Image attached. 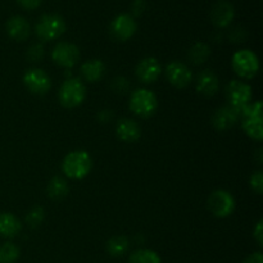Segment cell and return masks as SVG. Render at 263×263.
<instances>
[{"label":"cell","instance_id":"3","mask_svg":"<svg viewBox=\"0 0 263 263\" xmlns=\"http://www.w3.org/2000/svg\"><path fill=\"white\" fill-rule=\"evenodd\" d=\"M86 97V89L79 79H68L62 84L59 89V102L66 108L79 107Z\"/></svg>","mask_w":263,"mask_h":263},{"label":"cell","instance_id":"29","mask_svg":"<svg viewBox=\"0 0 263 263\" xmlns=\"http://www.w3.org/2000/svg\"><path fill=\"white\" fill-rule=\"evenodd\" d=\"M17 2L21 7L28 10L36 9L41 4V0H17Z\"/></svg>","mask_w":263,"mask_h":263},{"label":"cell","instance_id":"21","mask_svg":"<svg viewBox=\"0 0 263 263\" xmlns=\"http://www.w3.org/2000/svg\"><path fill=\"white\" fill-rule=\"evenodd\" d=\"M128 246H130V243H128V239L126 238V236L117 235L113 236V238L108 241L107 251L112 257H121L127 252Z\"/></svg>","mask_w":263,"mask_h":263},{"label":"cell","instance_id":"5","mask_svg":"<svg viewBox=\"0 0 263 263\" xmlns=\"http://www.w3.org/2000/svg\"><path fill=\"white\" fill-rule=\"evenodd\" d=\"M233 68L236 74L243 79H252L259 69V62L256 54L251 50L236 51L233 57Z\"/></svg>","mask_w":263,"mask_h":263},{"label":"cell","instance_id":"13","mask_svg":"<svg viewBox=\"0 0 263 263\" xmlns=\"http://www.w3.org/2000/svg\"><path fill=\"white\" fill-rule=\"evenodd\" d=\"M235 9L228 0H218L211 9V21L217 27H228L234 20Z\"/></svg>","mask_w":263,"mask_h":263},{"label":"cell","instance_id":"4","mask_svg":"<svg viewBox=\"0 0 263 263\" xmlns=\"http://www.w3.org/2000/svg\"><path fill=\"white\" fill-rule=\"evenodd\" d=\"M158 107L157 97L146 89H139L133 92L130 99V109L140 117H151Z\"/></svg>","mask_w":263,"mask_h":263},{"label":"cell","instance_id":"19","mask_svg":"<svg viewBox=\"0 0 263 263\" xmlns=\"http://www.w3.org/2000/svg\"><path fill=\"white\" fill-rule=\"evenodd\" d=\"M105 72L104 63L99 59H91L89 62H85L81 66V73L84 79L89 82H97L103 77Z\"/></svg>","mask_w":263,"mask_h":263},{"label":"cell","instance_id":"9","mask_svg":"<svg viewBox=\"0 0 263 263\" xmlns=\"http://www.w3.org/2000/svg\"><path fill=\"white\" fill-rule=\"evenodd\" d=\"M51 57L58 66L64 67V68H71L79 62L80 50L74 44L62 41L54 46Z\"/></svg>","mask_w":263,"mask_h":263},{"label":"cell","instance_id":"2","mask_svg":"<svg viewBox=\"0 0 263 263\" xmlns=\"http://www.w3.org/2000/svg\"><path fill=\"white\" fill-rule=\"evenodd\" d=\"M66 31V22L58 14H44L36 22L35 32L40 40L51 41L62 36Z\"/></svg>","mask_w":263,"mask_h":263},{"label":"cell","instance_id":"18","mask_svg":"<svg viewBox=\"0 0 263 263\" xmlns=\"http://www.w3.org/2000/svg\"><path fill=\"white\" fill-rule=\"evenodd\" d=\"M21 229H22L21 221L13 213H0V235L3 238H14L20 233Z\"/></svg>","mask_w":263,"mask_h":263},{"label":"cell","instance_id":"30","mask_svg":"<svg viewBox=\"0 0 263 263\" xmlns=\"http://www.w3.org/2000/svg\"><path fill=\"white\" fill-rule=\"evenodd\" d=\"M253 235L254 238H256L257 243H258L259 247H262L263 244V235H262V221H259L258 223H257L256 229H254L253 231Z\"/></svg>","mask_w":263,"mask_h":263},{"label":"cell","instance_id":"17","mask_svg":"<svg viewBox=\"0 0 263 263\" xmlns=\"http://www.w3.org/2000/svg\"><path fill=\"white\" fill-rule=\"evenodd\" d=\"M218 87H220V81L215 72H212L211 69L200 72L197 80V90L200 94L212 97L218 91Z\"/></svg>","mask_w":263,"mask_h":263},{"label":"cell","instance_id":"8","mask_svg":"<svg viewBox=\"0 0 263 263\" xmlns=\"http://www.w3.org/2000/svg\"><path fill=\"white\" fill-rule=\"evenodd\" d=\"M23 84L32 94L44 95L50 90L51 80L43 69L31 68L23 74Z\"/></svg>","mask_w":263,"mask_h":263},{"label":"cell","instance_id":"20","mask_svg":"<svg viewBox=\"0 0 263 263\" xmlns=\"http://www.w3.org/2000/svg\"><path fill=\"white\" fill-rule=\"evenodd\" d=\"M48 195L54 200H59V199H63L69 192V186L67 184V181L62 177L55 176L50 180L48 185Z\"/></svg>","mask_w":263,"mask_h":263},{"label":"cell","instance_id":"11","mask_svg":"<svg viewBox=\"0 0 263 263\" xmlns=\"http://www.w3.org/2000/svg\"><path fill=\"white\" fill-rule=\"evenodd\" d=\"M166 76L175 87H186L192 82L193 74L189 67L181 62H172L167 66Z\"/></svg>","mask_w":263,"mask_h":263},{"label":"cell","instance_id":"31","mask_svg":"<svg viewBox=\"0 0 263 263\" xmlns=\"http://www.w3.org/2000/svg\"><path fill=\"white\" fill-rule=\"evenodd\" d=\"M244 263H263L262 253L261 252H256V253L251 254V256L244 261Z\"/></svg>","mask_w":263,"mask_h":263},{"label":"cell","instance_id":"1","mask_svg":"<svg viewBox=\"0 0 263 263\" xmlns=\"http://www.w3.org/2000/svg\"><path fill=\"white\" fill-rule=\"evenodd\" d=\"M92 167V159L85 151H73L67 154L62 163L63 172L71 179H84Z\"/></svg>","mask_w":263,"mask_h":263},{"label":"cell","instance_id":"12","mask_svg":"<svg viewBox=\"0 0 263 263\" xmlns=\"http://www.w3.org/2000/svg\"><path fill=\"white\" fill-rule=\"evenodd\" d=\"M162 67L158 59L153 58V57H148V58L141 59L136 66V76L144 84H152V82L157 81L158 77L161 76Z\"/></svg>","mask_w":263,"mask_h":263},{"label":"cell","instance_id":"22","mask_svg":"<svg viewBox=\"0 0 263 263\" xmlns=\"http://www.w3.org/2000/svg\"><path fill=\"white\" fill-rule=\"evenodd\" d=\"M211 55V49L207 44L197 43L190 48L189 59L194 64H203Z\"/></svg>","mask_w":263,"mask_h":263},{"label":"cell","instance_id":"27","mask_svg":"<svg viewBox=\"0 0 263 263\" xmlns=\"http://www.w3.org/2000/svg\"><path fill=\"white\" fill-rule=\"evenodd\" d=\"M251 186L257 194H262L263 192V175L261 171L256 172L251 177Z\"/></svg>","mask_w":263,"mask_h":263},{"label":"cell","instance_id":"24","mask_svg":"<svg viewBox=\"0 0 263 263\" xmlns=\"http://www.w3.org/2000/svg\"><path fill=\"white\" fill-rule=\"evenodd\" d=\"M20 258V248L13 243L0 246V263H15Z\"/></svg>","mask_w":263,"mask_h":263},{"label":"cell","instance_id":"23","mask_svg":"<svg viewBox=\"0 0 263 263\" xmlns=\"http://www.w3.org/2000/svg\"><path fill=\"white\" fill-rule=\"evenodd\" d=\"M128 263H161V258L151 249H138L131 254Z\"/></svg>","mask_w":263,"mask_h":263},{"label":"cell","instance_id":"10","mask_svg":"<svg viewBox=\"0 0 263 263\" xmlns=\"http://www.w3.org/2000/svg\"><path fill=\"white\" fill-rule=\"evenodd\" d=\"M110 33L118 41H126L136 32V22L133 15L120 14L110 23Z\"/></svg>","mask_w":263,"mask_h":263},{"label":"cell","instance_id":"28","mask_svg":"<svg viewBox=\"0 0 263 263\" xmlns=\"http://www.w3.org/2000/svg\"><path fill=\"white\" fill-rule=\"evenodd\" d=\"M146 9V2L145 0H134L133 4H131V12L134 15L139 17V15L143 14Z\"/></svg>","mask_w":263,"mask_h":263},{"label":"cell","instance_id":"14","mask_svg":"<svg viewBox=\"0 0 263 263\" xmlns=\"http://www.w3.org/2000/svg\"><path fill=\"white\" fill-rule=\"evenodd\" d=\"M116 133H117L118 138L125 143H134L141 135L140 126L130 118H122L118 121L117 126H116Z\"/></svg>","mask_w":263,"mask_h":263},{"label":"cell","instance_id":"7","mask_svg":"<svg viewBox=\"0 0 263 263\" xmlns=\"http://www.w3.org/2000/svg\"><path fill=\"white\" fill-rule=\"evenodd\" d=\"M226 98L230 107L239 109L249 104L252 99V87L240 80H233L226 86Z\"/></svg>","mask_w":263,"mask_h":263},{"label":"cell","instance_id":"16","mask_svg":"<svg viewBox=\"0 0 263 263\" xmlns=\"http://www.w3.org/2000/svg\"><path fill=\"white\" fill-rule=\"evenodd\" d=\"M7 32L13 40L17 41H23L30 36L31 28L30 23L27 22V20H25L23 17L20 15H14V17L9 18L7 22Z\"/></svg>","mask_w":263,"mask_h":263},{"label":"cell","instance_id":"15","mask_svg":"<svg viewBox=\"0 0 263 263\" xmlns=\"http://www.w3.org/2000/svg\"><path fill=\"white\" fill-rule=\"evenodd\" d=\"M239 121V116L236 113V110L234 108L229 107L220 108V109L216 110V113L212 117V123L217 130L225 131L229 128L233 127L236 122Z\"/></svg>","mask_w":263,"mask_h":263},{"label":"cell","instance_id":"26","mask_svg":"<svg viewBox=\"0 0 263 263\" xmlns=\"http://www.w3.org/2000/svg\"><path fill=\"white\" fill-rule=\"evenodd\" d=\"M44 57V46L40 43H35L28 48L27 58L31 62H39Z\"/></svg>","mask_w":263,"mask_h":263},{"label":"cell","instance_id":"25","mask_svg":"<svg viewBox=\"0 0 263 263\" xmlns=\"http://www.w3.org/2000/svg\"><path fill=\"white\" fill-rule=\"evenodd\" d=\"M44 210L41 207H35L30 211V212L26 215V222L28 223V226L31 228H37L44 220Z\"/></svg>","mask_w":263,"mask_h":263},{"label":"cell","instance_id":"6","mask_svg":"<svg viewBox=\"0 0 263 263\" xmlns=\"http://www.w3.org/2000/svg\"><path fill=\"white\" fill-rule=\"evenodd\" d=\"M208 208L216 217H228L235 210V199L226 190H216L208 198Z\"/></svg>","mask_w":263,"mask_h":263}]
</instances>
